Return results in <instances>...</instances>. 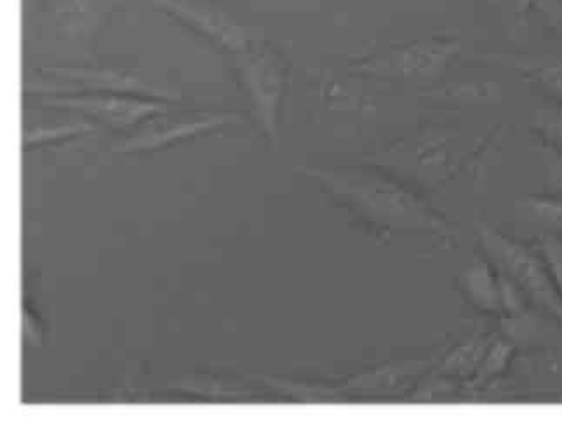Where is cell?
<instances>
[{
    "label": "cell",
    "instance_id": "obj_9",
    "mask_svg": "<svg viewBox=\"0 0 562 425\" xmlns=\"http://www.w3.org/2000/svg\"><path fill=\"white\" fill-rule=\"evenodd\" d=\"M243 119L235 114H207L195 115V118L180 119V121H162L154 123L145 130L139 131L138 135L124 139L121 145L115 147L117 152H154L160 148L169 147L181 139L192 138V136L210 133L227 124L240 123Z\"/></svg>",
    "mask_w": 562,
    "mask_h": 425
},
{
    "label": "cell",
    "instance_id": "obj_2",
    "mask_svg": "<svg viewBox=\"0 0 562 425\" xmlns=\"http://www.w3.org/2000/svg\"><path fill=\"white\" fill-rule=\"evenodd\" d=\"M475 232L487 260L498 272L516 282L525 291L529 303H535L547 316L562 323V299L550 275L546 258L538 248H531L522 241L505 236L495 227L477 220Z\"/></svg>",
    "mask_w": 562,
    "mask_h": 425
},
{
    "label": "cell",
    "instance_id": "obj_13",
    "mask_svg": "<svg viewBox=\"0 0 562 425\" xmlns=\"http://www.w3.org/2000/svg\"><path fill=\"white\" fill-rule=\"evenodd\" d=\"M507 65L516 68L529 82L554 101H562V59L559 58H513Z\"/></svg>",
    "mask_w": 562,
    "mask_h": 425
},
{
    "label": "cell",
    "instance_id": "obj_10",
    "mask_svg": "<svg viewBox=\"0 0 562 425\" xmlns=\"http://www.w3.org/2000/svg\"><path fill=\"white\" fill-rule=\"evenodd\" d=\"M458 284L472 307L490 316L504 317L502 276L492 261L487 260L486 255L470 258Z\"/></svg>",
    "mask_w": 562,
    "mask_h": 425
},
{
    "label": "cell",
    "instance_id": "obj_19",
    "mask_svg": "<svg viewBox=\"0 0 562 425\" xmlns=\"http://www.w3.org/2000/svg\"><path fill=\"white\" fill-rule=\"evenodd\" d=\"M541 159H543V168H546L547 189L554 194L562 195V150L546 147Z\"/></svg>",
    "mask_w": 562,
    "mask_h": 425
},
{
    "label": "cell",
    "instance_id": "obj_4",
    "mask_svg": "<svg viewBox=\"0 0 562 425\" xmlns=\"http://www.w3.org/2000/svg\"><path fill=\"white\" fill-rule=\"evenodd\" d=\"M43 74L50 80H41L38 85H26V93L70 94L119 93L133 97L151 98V100L175 101L180 94L168 86H160L154 80L143 77L136 70L114 65H77V67L43 68Z\"/></svg>",
    "mask_w": 562,
    "mask_h": 425
},
{
    "label": "cell",
    "instance_id": "obj_17",
    "mask_svg": "<svg viewBox=\"0 0 562 425\" xmlns=\"http://www.w3.org/2000/svg\"><path fill=\"white\" fill-rule=\"evenodd\" d=\"M434 97H442L448 98V100L453 101H462V103H474V101H479V103H483V101L490 100V98H495L496 88L492 85H460L457 88H446V89H436L432 91Z\"/></svg>",
    "mask_w": 562,
    "mask_h": 425
},
{
    "label": "cell",
    "instance_id": "obj_5",
    "mask_svg": "<svg viewBox=\"0 0 562 425\" xmlns=\"http://www.w3.org/2000/svg\"><path fill=\"white\" fill-rule=\"evenodd\" d=\"M240 85L248 93L252 118L270 139L278 138L279 112L288 88V68L284 59L263 41L234 55Z\"/></svg>",
    "mask_w": 562,
    "mask_h": 425
},
{
    "label": "cell",
    "instance_id": "obj_6",
    "mask_svg": "<svg viewBox=\"0 0 562 425\" xmlns=\"http://www.w3.org/2000/svg\"><path fill=\"white\" fill-rule=\"evenodd\" d=\"M147 2L189 26L201 37L207 38L214 46L231 53L232 56L239 55L252 43L260 41L257 29L240 22L214 0H147Z\"/></svg>",
    "mask_w": 562,
    "mask_h": 425
},
{
    "label": "cell",
    "instance_id": "obj_3",
    "mask_svg": "<svg viewBox=\"0 0 562 425\" xmlns=\"http://www.w3.org/2000/svg\"><path fill=\"white\" fill-rule=\"evenodd\" d=\"M458 38L432 37L386 47L359 59L356 72L404 85H436L460 55Z\"/></svg>",
    "mask_w": 562,
    "mask_h": 425
},
{
    "label": "cell",
    "instance_id": "obj_8",
    "mask_svg": "<svg viewBox=\"0 0 562 425\" xmlns=\"http://www.w3.org/2000/svg\"><path fill=\"white\" fill-rule=\"evenodd\" d=\"M434 358L389 361L357 373L335 388L341 398H404L415 391L427 373L432 371Z\"/></svg>",
    "mask_w": 562,
    "mask_h": 425
},
{
    "label": "cell",
    "instance_id": "obj_18",
    "mask_svg": "<svg viewBox=\"0 0 562 425\" xmlns=\"http://www.w3.org/2000/svg\"><path fill=\"white\" fill-rule=\"evenodd\" d=\"M537 248L541 257L546 258L550 275L562 299V239L559 236L540 237Z\"/></svg>",
    "mask_w": 562,
    "mask_h": 425
},
{
    "label": "cell",
    "instance_id": "obj_15",
    "mask_svg": "<svg viewBox=\"0 0 562 425\" xmlns=\"http://www.w3.org/2000/svg\"><path fill=\"white\" fill-rule=\"evenodd\" d=\"M535 135L546 147L562 150V101H550L538 107L531 118Z\"/></svg>",
    "mask_w": 562,
    "mask_h": 425
},
{
    "label": "cell",
    "instance_id": "obj_16",
    "mask_svg": "<svg viewBox=\"0 0 562 425\" xmlns=\"http://www.w3.org/2000/svg\"><path fill=\"white\" fill-rule=\"evenodd\" d=\"M97 130V124L88 123V121L55 124V126H37L34 127V130L26 131L25 136H23V144H25V147L53 144V142H58V139L82 136L86 135V133H94Z\"/></svg>",
    "mask_w": 562,
    "mask_h": 425
},
{
    "label": "cell",
    "instance_id": "obj_14",
    "mask_svg": "<svg viewBox=\"0 0 562 425\" xmlns=\"http://www.w3.org/2000/svg\"><path fill=\"white\" fill-rule=\"evenodd\" d=\"M514 354H516V347L510 342L505 340V338H495L490 349H487L481 367L475 371V376L465 383L467 388L477 391V389L492 385L510 367Z\"/></svg>",
    "mask_w": 562,
    "mask_h": 425
},
{
    "label": "cell",
    "instance_id": "obj_1",
    "mask_svg": "<svg viewBox=\"0 0 562 425\" xmlns=\"http://www.w3.org/2000/svg\"><path fill=\"white\" fill-rule=\"evenodd\" d=\"M371 227L398 236H453V225L395 178L368 168L303 169Z\"/></svg>",
    "mask_w": 562,
    "mask_h": 425
},
{
    "label": "cell",
    "instance_id": "obj_11",
    "mask_svg": "<svg viewBox=\"0 0 562 425\" xmlns=\"http://www.w3.org/2000/svg\"><path fill=\"white\" fill-rule=\"evenodd\" d=\"M519 231L540 237L559 236L562 232V195L529 194L520 198L514 208Z\"/></svg>",
    "mask_w": 562,
    "mask_h": 425
},
{
    "label": "cell",
    "instance_id": "obj_12",
    "mask_svg": "<svg viewBox=\"0 0 562 425\" xmlns=\"http://www.w3.org/2000/svg\"><path fill=\"white\" fill-rule=\"evenodd\" d=\"M495 338L490 333L477 329L446 354L442 361L439 362L437 371L442 376L458 380V382H469L481 367V362H483L484 356H486L487 349H490Z\"/></svg>",
    "mask_w": 562,
    "mask_h": 425
},
{
    "label": "cell",
    "instance_id": "obj_20",
    "mask_svg": "<svg viewBox=\"0 0 562 425\" xmlns=\"http://www.w3.org/2000/svg\"><path fill=\"white\" fill-rule=\"evenodd\" d=\"M180 389L193 392V394H202V396H216V398H234L239 396V391L228 389V385L216 382V380H210V382H202L201 379L189 380L186 383H178Z\"/></svg>",
    "mask_w": 562,
    "mask_h": 425
},
{
    "label": "cell",
    "instance_id": "obj_7",
    "mask_svg": "<svg viewBox=\"0 0 562 425\" xmlns=\"http://www.w3.org/2000/svg\"><path fill=\"white\" fill-rule=\"evenodd\" d=\"M44 105L79 112L110 130H130L136 124L171 112L169 101L119 93L44 94Z\"/></svg>",
    "mask_w": 562,
    "mask_h": 425
}]
</instances>
